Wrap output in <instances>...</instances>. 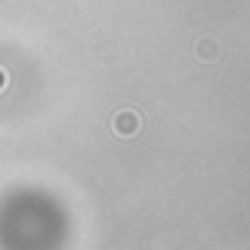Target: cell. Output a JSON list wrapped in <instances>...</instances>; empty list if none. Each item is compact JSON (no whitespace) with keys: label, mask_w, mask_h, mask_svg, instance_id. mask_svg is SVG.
I'll return each mask as SVG.
<instances>
[{"label":"cell","mask_w":250,"mask_h":250,"mask_svg":"<svg viewBox=\"0 0 250 250\" xmlns=\"http://www.w3.org/2000/svg\"><path fill=\"white\" fill-rule=\"evenodd\" d=\"M192 52H196L202 61H218L221 58V45L215 42V39H199V42L192 45Z\"/></svg>","instance_id":"6da1fadb"},{"label":"cell","mask_w":250,"mask_h":250,"mask_svg":"<svg viewBox=\"0 0 250 250\" xmlns=\"http://www.w3.org/2000/svg\"><path fill=\"white\" fill-rule=\"evenodd\" d=\"M116 132H119V135H135V132H138V116H132V112H122V116L116 119Z\"/></svg>","instance_id":"7a4b0ae2"}]
</instances>
